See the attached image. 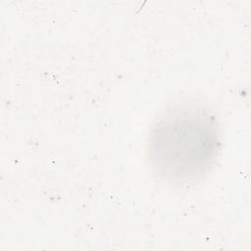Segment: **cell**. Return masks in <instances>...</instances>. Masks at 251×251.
<instances>
[{
    "mask_svg": "<svg viewBox=\"0 0 251 251\" xmlns=\"http://www.w3.org/2000/svg\"><path fill=\"white\" fill-rule=\"evenodd\" d=\"M219 149L217 120L200 105L183 104L168 110L149 134L151 166L161 178L174 183L201 176L216 160Z\"/></svg>",
    "mask_w": 251,
    "mask_h": 251,
    "instance_id": "cell-1",
    "label": "cell"
}]
</instances>
